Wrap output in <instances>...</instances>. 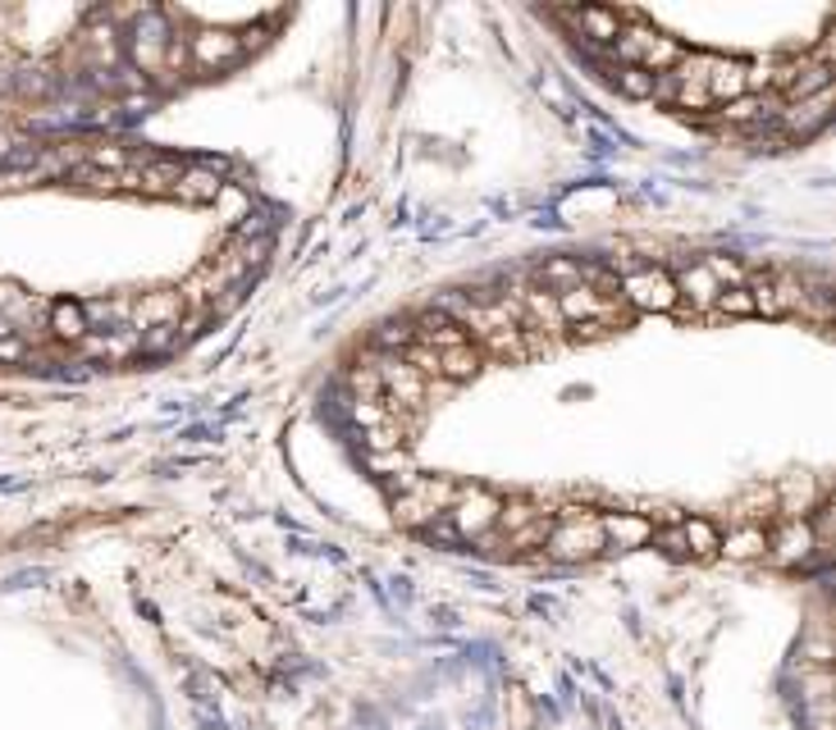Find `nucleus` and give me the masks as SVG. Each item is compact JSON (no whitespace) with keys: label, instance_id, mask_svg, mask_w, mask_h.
Listing matches in <instances>:
<instances>
[{"label":"nucleus","instance_id":"nucleus-1","mask_svg":"<svg viewBox=\"0 0 836 730\" xmlns=\"http://www.w3.org/2000/svg\"><path fill=\"white\" fill-rule=\"evenodd\" d=\"M452 316H458V329L467 338H475V343H485L494 356L503 361H521L530 348H526V333L517 325V310L508 306V297H498V302H467V297H448L444 302ZM444 310V316H448Z\"/></svg>","mask_w":836,"mask_h":730},{"label":"nucleus","instance_id":"nucleus-2","mask_svg":"<svg viewBox=\"0 0 836 730\" xmlns=\"http://www.w3.org/2000/svg\"><path fill=\"white\" fill-rule=\"evenodd\" d=\"M462 484H452L448 475H412L393 488V520L408 530H429L439 526V516L452 507Z\"/></svg>","mask_w":836,"mask_h":730},{"label":"nucleus","instance_id":"nucleus-3","mask_svg":"<svg viewBox=\"0 0 836 730\" xmlns=\"http://www.w3.org/2000/svg\"><path fill=\"white\" fill-rule=\"evenodd\" d=\"M557 316L576 333H608L631 320V306L622 302V293H599L590 283H576L567 293H553Z\"/></svg>","mask_w":836,"mask_h":730},{"label":"nucleus","instance_id":"nucleus-4","mask_svg":"<svg viewBox=\"0 0 836 730\" xmlns=\"http://www.w3.org/2000/svg\"><path fill=\"white\" fill-rule=\"evenodd\" d=\"M549 557L557 562H590L603 553V526H599V511L594 507H563L553 511V526H549Z\"/></svg>","mask_w":836,"mask_h":730},{"label":"nucleus","instance_id":"nucleus-5","mask_svg":"<svg viewBox=\"0 0 836 730\" xmlns=\"http://www.w3.org/2000/svg\"><path fill=\"white\" fill-rule=\"evenodd\" d=\"M617 56L626 60V69H645V73H672L681 64V50L672 37H663L658 28H649V23H640L636 14H626L622 23V33H617Z\"/></svg>","mask_w":836,"mask_h":730},{"label":"nucleus","instance_id":"nucleus-6","mask_svg":"<svg viewBox=\"0 0 836 730\" xmlns=\"http://www.w3.org/2000/svg\"><path fill=\"white\" fill-rule=\"evenodd\" d=\"M498 511H503L498 493L471 484V488H458V498H452V507L444 511L448 526H429V530L452 534V539H490V530L498 526Z\"/></svg>","mask_w":836,"mask_h":730},{"label":"nucleus","instance_id":"nucleus-7","mask_svg":"<svg viewBox=\"0 0 836 730\" xmlns=\"http://www.w3.org/2000/svg\"><path fill=\"white\" fill-rule=\"evenodd\" d=\"M251 37H261V33H234V28H197L192 37H184V46H188V69H201V73L229 69L234 60H243V50L251 46Z\"/></svg>","mask_w":836,"mask_h":730},{"label":"nucleus","instance_id":"nucleus-8","mask_svg":"<svg viewBox=\"0 0 836 730\" xmlns=\"http://www.w3.org/2000/svg\"><path fill=\"white\" fill-rule=\"evenodd\" d=\"M370 379H375L379 398H385V407L393 415H408V411H416L425 402V375L412 370L402 356H385L379 365H370Z\"/></svg>","mask_w":836,"mask_h":730},{"label":"nucleus","instance_id":"nucleus-9","mask_svg":"<svg viewBox=\"0 0 836 730\" xmlns=\"http://www.w3.org/2000/svg\"><path fill=\"white\" fill-rule=\"evenodd\" d=\"M169 42H174L169 14H161V10H138V23H133L129 50H133V64H138L142 73H151V78H161V73H165Z\"/></svg>","mask_w":836,"mask_h":730},{"label":"nucleus","instance_id":"nucleus-10","mask_svg":"<svg viewBox=\"0 0 836 730\" xmlns=\"http://www.w3.org/2000/svg\"><path fill=\"white\" fill-rule=\"evenodd\" d=\"M718 539L722 534L699 516H681L676 526L654 530V543L663 548V553H672V557H718Z\"/></svg>","mask_w":836,"mask_h":730},{"label":"nucleus","instance_id":"nucleus-11","mask_svg":"<svg viewBox=\"0 0 836 730\" xmlns=\"http://www.w3.org/2000/svg\"><path fill=\"white\" fill-rule=\"evenodd\" d=\"M184 293L179 289H156V293H142L133 306H129V329L133 333H151V329H174L184 320Z\"/></svg>","mask_w":836,"mask_h":730},{"label":"nucleus","instance_id":"nucleus-12","mask_svg":"<svg viewBox=\"0 0 836 730\" xmlns=\"http://www.w3.org/2000/svg\"><path fill=\"white\" fill-rule=\"evenodd\" d=\"M622 302L636 310H672L681 297L668 270H631L622 283Z\"/></svg>","mask_w":836,"mask_h":730},{"label":"nucleus","instance_id":"nucleus-13","mask_svg":"<svg viewBox=\"0 0 836 730\" xmlns=\"http://www.w3.org/2000/svg\"><path fill=\"white\" fill-rule=\"evenodd\" d=\"M819 548V534H814V526H804V520H787L777 534H768V562L773 566H800V562H809V553Z\"/></svg>","mask_w":836,"mask_h":730},{"label":"nucleus","instance_id":"nucleus-14","mask_svg":"<svg viewBox=\"0 0 836 730\" xmlns=\"http://www.w3.org/2000/svg\"><path fill=\"white\" fill-rule=\"evenodd\" d=\"M599 526H603L608 548H645V543H654V530H658L640 511H599Z\"/></svg>","mask_w":836,"mask_h":730},{"label":"nucleus","instance_id":"nucleus-15","mask_svg":"<svg viewBox=\"0 0 836 730\" xmlns=\"http://www.w3.org/2000/svg\"><path fill=\"white\" fill-rule=\"evenodd\" d=\"M827 119H832V87H827V92H819V96H804V101H796L791 110H781V128H787L791 138H814Z\"/></svg>","mask_w":836,"mask_h":730},{"label":"nucleus","instance_id":"nucleus-16","mask_svg":"<svg viewBox=\"0 0 836 730\" xmlns=\"http://www.w3.org/2000/svg\"><path fill=\"white\" fill-rule=\"evenodd\" d=\"M563 19L572 23L580 37H590V42H617L622 23H626L622 10H603V5H580V10H567Z\"/></svg>","mask_w":836,"mask_h":730},{"label":"nucleus","instance_id":"nucleus-17","mask_svg":"<svg viewBox=\"0 0 836 730\" xmlns=\"http://www.w3.org/2000/svg\"><path fill=\"white\" fill-rule=\"evenodd\" d=\"M83 352L87 356H96V361H129V356H138L142 352V333H133L129 325L123 329H106V333H87L83 338Z\"/></svg>","mask_w":836,"mask_h":730},{"label":"nucleus","instance_id":"nucleus-18","mask_svg":"<svg viewBox=\"0 0 836 730\" xmlns=\"http://www.w3.org/2000/svg\"><path fill=\"white\" fill-rule=\"evenodd\" d=\"M179 174H184L179 161L146 155L142 169H138V192H146V197H174V188H179Z\"/></svg>","mask_w":836,"mask_h":730},{"label":"nucleus","instance_id":"nucleus-19","mask_svg":"<svg viewBox=\"0 0 836 730\" xmlns=\"http://www.w3.org/2000/svg\"><path fill=\"white\" fill-rule=\"evenodd\" d=\"M220 174L215 169H201V165H184V174H179V188H174V197L179 201H188V205H215V197H220Z\"/></svg>","mask_w":836,"mask_h":730},{"label":"nucleus","instance_id":"nucleus-20","mask_svg":"<svg viewBox=\"0 0 836 730\" xmlns=\"http://www.w3.org/2000/svg\"><path fill=\"white\" fill-rule=\"evenodd\" d=\"M672 283H676V297H686L695 310L714 306V302H718V293H722V289H718V279L704 270V260H699V266H686V270H681Z\"/></svg>","mask_w":836,"mask_h":730},{"label":"nucleus","instance_id":"nucleus-21","mask_svg":"<svg viewBox=\"0 0 836 730\" xmlns=\"http://www.w3.org/2000/svg\"><path fill=\"white\" fill-rule=\"evenodd\" d=\"M718 553H727L731 562H754V557H764V553H768V530H758V526L731 530L727 539H718Z\"/></svg>","mask_w":836,"mask_h":730},{"label":"nucleus","instance_id":"nucleus-22","mask_svg":"<svg viewBox=\"0 0 836 730\" xmlns=\"http://www.w3.org/2000/svg\"><path fill=\"white\" fill-rule=\"evenodd\" d=\"M50 333L64 338V343H83V338L92 333L87 310L79 302H56V306H50Z\"/></svg>","mask_w":836,"mask_h":730},{"label":"nucleus","instance_id":"nucleus-23","mask_svg":"<svg viewBox=\"0 0 836 730\" xmlns=\"http://www.w3.org/2000/svg\"><path fill=\"white\" fill-rule=\"evenodd\" d=\"M704 270L718 279V289H745V266H737L731 256H708Z\"/></svg>","mask_w":836,"mask_h":730},{"label":"nucleus","instance_id":"nucleus-24","mask_svg":"<svg viewBox=\"0 0 836 730\" xmlns=\"http://www.w3.org/2000/svg\"><path fill=\"white\" fill-rule=\"evenodd\" d=\"M617 87H622L626 96H636V101H649V96H654V73H645V69H622V73H617Z\"/></svg>","mask_w":836,"mask_h":730},{"label":"nucleus","instance_id":"nucleus-25","mask_svg":"<svg viewBox=\"0 0 836 730\" xmlns=\"http://www.w3.org/2000/svg\"><path fill=\"white\" fill-rule=\"evenodd\" d=\"M714 306L722 310V316H754V297H750V289H722Z\"/></svg>","mask_w":836,"mask_h":730},{"label":"nucleus","instance_id":"nucleus-26","mask_svg":"<svg viewBox=\"0 0 836 730\" xmlns=\"http://www.w3.org/2000/svg\"><path fill=\"white\" fill-rule=\"evenodd\" d=\"M764 115V101H731L727 106V119H758Z\"/></svg>","mask_w":836,"mask_h":730},{"label":"nucleus","instance_id":"nucleus-27","mask_svg":"<svg viewBox=\"0 0 836 730\" xmlns=\"http://www.w3.org/2000/svg\"><path fill=\"white\" fill-rule=\"evenodd\" d=\"M28 356V343H23V338H0V361H23Z\"/></svg>","mask_w":836,"mask_h":730}]
</instances>
